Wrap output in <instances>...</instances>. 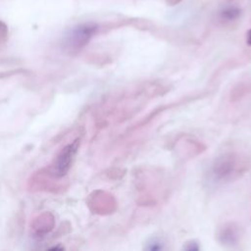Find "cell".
I'll list each match as a JSON object with an SVG mask.
<instances>
[{"mask_svg": "<svg viewBox=\"0 0 251 251\" xmlns=\"http://www.w3.org/2000/svg\"><path fill=\"white\" fill-rule=\"evenodd\" d=\"M246 162L243 161L239 155L229 153L223 155L215 162L213 166V175L218 180L229 179L237 176L246 167Z\"/></svg>", "mask_w": 251, "mask_h": 251, "instance_id": "1", "label": "cell"}, {"mask_svg": "<svg viewBox=\"0 0 251 251\" xmlns=\"http://www.w3.org/2000/svg\"><path fill=\"white\" fill-rule=\"evenodd\" d=\"M98 25L94 23H85L74 27L66 38V45L70 50H77L83 47L97 32Z\"/></svg>", "mask_w": 251, "mask_h": 251, "instance_id": "2", "label": "cell"}, {"mask_svg": "<svg viewBox=\"0 0 251 251\" xmlns=\"http://www.w3.org/2000/svg\"><path fill=\"white\" fill-rule=\"evenodd\" d=\"M79 144V139H75L72 143L65 146L61 152L56 157L53 165H52V174L56 177H61L65 176L69 169L72 166L75 155L77 151Z\"/></svg>", "mask_w": 251, "mask_h": 251, "instance_id": "3", "label": "cell"}, {"mask_svg": "<svg viewBox=\"0 0 251 251\" xmlns=\"http://www.w3.org/2000/svg\"><path fill=\"white\" fill-rule=\"evenodd\" d=\"M220 236L223 238L224 242L227 243H233L238 238V230L235 226L232 225H229L227 226H225L220 234Z\"/></svg>", "mask_w": 251, "mask_h": 251, "instance_id": "4", "label": "cell"}, {"mask_svg": "<svg viewBox=\"0 0 251 251\" xmlns=\"http://www.w3.org/2000/svg\"><path fill=\"white\" fill-rule=\"evenodd\" d=\"M240 13L241 11L237 6H227L221 11L220 16L223 20L230 22L238 19V17L240 16Z\"/></svg>", "mask_w": 251, "mask_h": 251, "instance_id": "5", "label": "cell"}, {"mask_svg": "<svg viewBox=\"0 0 251 251\" xmlns=\"http://www.w3.org/2000/svg\"><path fill=\"white\" fill-rule=\"evenodd\" d=\"M247 43L251 46V29L247 33Z\"/></svg>", "mask_w": 251, "mask_h": 251, "instance_id": "6", "label": "cell"}]
</instances>
